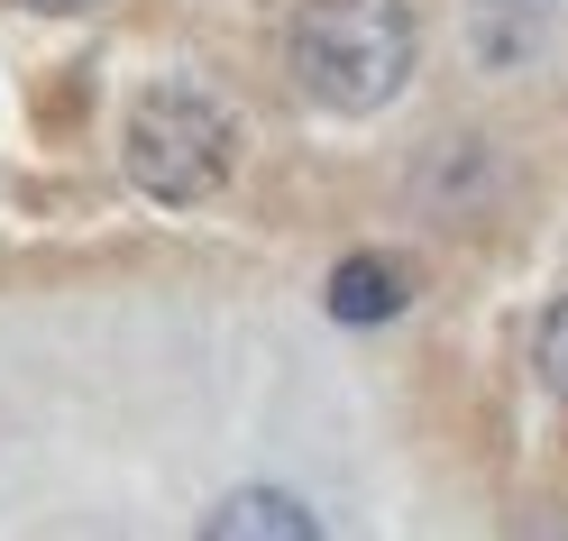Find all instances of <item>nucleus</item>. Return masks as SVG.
<instances>
[{
  "mask_svg": "<svg viewBox=\"0 0 568 541\" xmlns=\"http://www.w3.org/2000/svg\"><path fill=\"white\" fill-rule=\"evenodd\" d=\"M284 56H294V83H303L312 111L367 120V111H385V101L413 83L422 28H413L404 0H303Z\"/></svg>",
  "mask_w": 568,
  "mask_h": 541,
  "instance_id": "f257e3e1",
  "label": "nucleus"
},
{
  "mask_svg": "<svg viewBox=\"0 0 568 541\" xmlns=\"http://www.w3.org/2000/svg\"><path fill=\"white\" fill-rule=\"evenodd\" d=\"M120 166H129V184L148 193V202H211L239 174V111L211 83L193 74H165L138 92V111L120 129Z\"/></svg>",
  "mask_w": 568,
  "mask_h": 541,
  "instance_id": "f03ea898",
  "label": "nucleus"
},
{
  "mask_svg": "<svg viewBox=\"0 0 568 541\" xmlns=\"http://www.w3.org/2000/svg\"><path fill=\"white\" fill-rule=\"evenodd\" d=\"M202 541H322V523H312V504L284 495V487H230L202 514Z\"/></svg>",
  "mask_w": 568,
  "mask_h": 541,
  "instance_id": "7ed1b4c3",
  "label": "nucleus"
},
{
  "mask_svg": "<svg viewBox=\"0 0 568 541\" xmlns=\"http://www.w3.org/2000/svg\"><path fill=\"white\" fill-rule=\"evenodd\" d=\"M404 303H413V284H404V267H385V258H348L331 275V312L339 321H395Z\"/></svg>",
  "mask_w": 568,
  "mask_h": 541,
  "instance_id": "20e7f679",
  "label": "nucleus"
},
{
  "mask_svg": "<svg viewBox=\"0 0 568 541\" xmlns=\"http://www.w3.org/2000/svg\"><path fill=\"white\" fill-rule=\"evenodd\" d=\"M531 368H541V385L568 404V294L541 312V340H531Z\"/></svg>",
  "mask_w": 568,
  "mask_h": 541,
  "instance_id": "39448f33",
  "label": "nucleus"
},
{
  "mask_svg": "<svg viewBox=\"0 0 568 541\" xmlns=\"http://www.w3.org/2000/svg\"><path fill=\"white\" fill-rule=\"evenodd\" d=\"M19 10H38V19H83V10H101V0H19Z\"/></svg>",
  "mask_w": 568,
  "mask_h": 541,
  "instance_id": "423d86ee",
  "label": "nucleus"
}]
</instances>
